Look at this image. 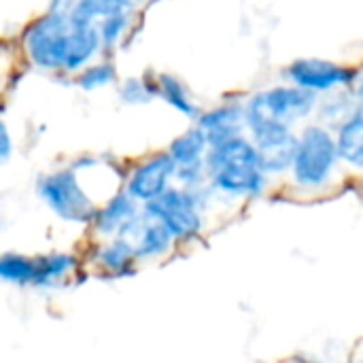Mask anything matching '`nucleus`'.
I'll return each mask as SVG.
<instances>
[{
  "label": "nucleus",
  "instance_id": "nucleus-23",
  "mask_svg": "<svg viewBox=\"0 0 363 363\" xmlns=\"http://www.w3.org/2000/svg\"><path fill=\"white\" fill-rule=\"evenodd\" d=\"M13 151H15V145H13V134L6 125L4 119H0V166L9 164L11 157H13Z\"/></svg>",
  "mask_w": 363,
  "mask_h": 363
},
{
  "label": "nucleus",
  "instance_id": "nucleus-1",
  "mask_svg": "<svg viewBox=\"0 0 363 363\" xmlns=\"http://www.w3.org/2000/svg\"><path fill=\"white\" fill-rule=\"evenodd\" d=\"M23 51L38 70L77 74L102 53V43L96 23L70 11L47 9L26 28Z\"/></svg>",
  "mask_w": 363,
  "mask_h": 363
},
{
  "label": "nucleus",
  "instance_id": "nucleus-4",
  "mask_svg": "<svg viewBox=\"0 0 363 363\" xmlns=\"http://www.w3.org/2000/svg\"><path fill=\"white\" fill-rule=\"evenodd\" d=\"M213 200L215 194L206 185L200 189L172 185L155 200L143 204V211L157 219L172 234L179 249H183L202 238L206 230V213Z\"/></svg>",
  "mask_w": 363,
  "mask_h": 363
},
{
  "label": "nucleus",
  "instance_id": "nucleus-7",
  "mask_svg": "<svg viewBox=\"0 0 363 363\" xmlns=\"http://www.w3.org/2000/svg\"><path fill=\"white\" fill-rule=\"evenodd\" d=\"M83 255V266L89 277L100 281H128L143 268L136 259L132 245L125 238H89Z\"/></svg>",
  "mask_w": 363,
  "mask_h": 363
},
{
  "label": "nucleus",
  "instance_id": "nucleus-18",
  "mask_svg": "<svg viewBox=\"0 0 363 363\" xmlns=\"http://www.w3.org/2000/svg\"><path fill=\"white\" fill-rule=\"evenodd\" d=\"M0 285L36 289V257L21 251H0Z\"/></svg>",
  "mask_w": 363,
  "mask_h": 363
},
{
  "label": "nucleus",
  "instance_id": "nucleus-22",
  "mask_svg": "<svg viewBox=\"0 0 363 363\" xmlns=\"http://www.w3.org/2000/svg\"><path fill=\"white\" fill-rule=\"evenodd\" d=\"M117 98L128 106H145L155 100L153 79L147 81L143 77H128L117 83Z\"/></svg>",
  "mask_w": 363,
  "mask_h": 363
},
{
  "label": "nucleus",
  "instance_id": "nucleus-2",
  "mask_svg": "<svg viewBox=\"0 0 363 363\" xmlns=\"http://www.w3.org/2000/svg\"><path fill=\"white\" fill-rule=\"evenodd\" d=\"M204 170L206 187L215 194V198L225 200L259 198L268 189L270 181L249 134L211 145L204 160Z\"/></svg>",
  "mask_w": 363,
  "mask_h": 363
},
{
  "label": "nucleus",
  "instance_id": "nucleus-26",
  "mask_svg": "<svg viewBox=\"0 0 363 363\" xmlns=\"http://www.w3.org/2000/svg\"><path fill=\"white\" fill-rule=\"evenodd\" d=\"M353 91H355V98H357V102H359V108H363V72L362 74H357V81H355V85H353Z\"/></svg>",
  "mask_w": 363,
  "mask_h": 363
},
{
  "label": "nucleus",
  "instance_id": "nucleus-11",
  "mask_svg": "<svg viewBox=\"0 0 363 363\" xmlns=\"http://www.w3.org/2000/svg\"><path fill=\"white\" fill-rule=\"evenodd\" d=\"M119 238H125L132 245L140 266L162 264L179 251V245L172 234L145 211H140L130 221V225L121 232Z\"/></svg>",
  "mask_w": 363,
  "mask_h": 363
},
{
  "label": "nucleus",
  "instance_id": "nucleus-28",
  "mask_svg": "<svg viewBox=\"0 0 363 363\" xmlns=\"http://www.w3.org/2000/svg\"><path fill=\"white\" fill-rule=\"evenodd\" d=\"M0 55H2V45H0Z\"/></svg>",
  "mask_w": 363,
  "mask_h": 363
},
{
  "label": "nucleus",
  "instance_id": "nucleus-17",
  "mask_svg": "<svg viewBox=\"0 0 363 363\" xmlns=\"http://www.w3.org/2000/svg\"><path fill=\"white\" fill-rule=\"evenodd\" d=\"M153 87H155V98H160L172 111L183 115L185 119H191V121L198 119L202 108L198 106L196 98L191 96L189 87L183 79H179L177 74H170V72H160L153 77Z\"/></svg>",
  "mask_w": 363,
  "mask_h": 363
},
{
  "label": "nucleus",
  "instance_id": "nucleus-24",
  "mask_svg": "<svg viewBox=\"0 0 363 363\" xmlns=\"http://www.w3.org/2000/svg\"><path fill=\"white\" fill-rule=\"evenodd\" d=\"M279 363H323V362H319L317 357L306 355V353H294V355H289V357L281 359Z\"/></svg>",
  "mask_w": 363,
  "mask_h": 363
},
{
  "label": "nucleus",
  "instance_id": "nucleus-13",
  "mask_svg": "<svg viewBox=\"0 0 363 363\" xmlns=\"http://www.w3.org/2000/svg\"><path fill=\"white\" fill-rule=\"evenodd\" d=\"M257 149L262 168L268 177H279L287 174L294 162L296 153V143H298V132L291 128H274L266 130L259 134L249 136Z\"/></svg>",
  "mask_w": 363,
  "mask_h": 363
},
{
  "label": "nucleus",
  "instance_id": "nucleus-3",
  "mask_svg": "<svg viewBox=\"0 0 363 363\" xmlns=\"http://www.w3.org/2000/svg\"><path fill=\"white\" fill-rule=\"evenodd\" d=\"M317 94L306 91L294 83H279L257 89L245 100L247 134H259L274 128H291L304 123L315 115Z\"/></svg>",
  "mask_w": 363,
  "mask_h": 363
},
{
  "label": "nucleus",
  "instance_id": "nucleus-15",
  "mask_svg": "<svg viewBox=\"0 0 363 363\" xmlns=\"http://www.w3.org/2000/svg\"><path fill=\"white\" fill-rule=\"evenodd\" d=\"M194 125H198V130L206 136L208 145H217L234 136H242L247 134L245 100H228L213 108L200 111Z\"/></svg>",
  "mask_w": 363,
  "mask_h": 363
},
{
  "label": "nucleus",
  "instance_id": "nucleus-6",
  "mask_svg": "<svg viewBox=\"0 0 363 363\" xmlns=\"http://www.w3.org/2000/svg\"><path fill=\"white\" fill-rule=\"evenodd\" d=\"M34 191L43 206L62 223L89 228L98 202L89 196L79 174L70 166H60L43 172L34 183Z\"/></svg>",
  "mask_w": 363,
  "mask_h": 363
},
{
  "label": "nucleus",
  "instance_id": "nucleus-16",
  "mask_svg": "<svg viewBox=\"0 0 363 363\" xmlns=\"http://www.w3.org/2000/svg\"><path fill=\"white\" fill-rule=\"evenodd\" d=\"M359 108V102L355 98L353 87L334 89L328 94L317 96V108H315V121L336 132L355 111Z\"/></svg>",
  "mask_w": 363,
  "mask_h": 363
},
{
  "label": "nucleus",
  "instance_id": "nucleus-12",
  "mask_svg": "<svg viewBox=\"0 0 363 363\" xmlns=\"http://www.w3.org/2000/svg\"><path fill=\"white\" fill-rule=\"evenodd\" d=\"M36 257V289L43 294H53L81 285L83 277L91 279L83 266V255L72 249H49L34 253Z\"/></svg>",
  "mask_w": 363,
  "mask_h": 363
},
{
  "label": "nucleus",
  "instance_id": "nucleus-27",
  "mask_svg": "<svg viewBox=\"0 0 363 363\" xmlns=\"http://www.w3.org/2000/svg\"><path fill=\"white\" fill-rule=\"evenodd\" d=\"M104 4H111V6H123V9H134L136 0H100Z\"/></svg>",
  "mask_w": 363,
  "mask_h": 363
},
{
  "label": "nucleus",
  "instance_id": "nucleus-19",
  "mask_svg": "<svg viewBox=\"0 0 363 363\" xmlns=\"http://www.w3.org/2000/svg\"><path fill=\"white\" fill-rule=\"evenodd\" d=\"M336 147L340 164L363 172V108H357L336 132Z\"/></svg>",
  "mask_w": 363,
  "mask_h": 363
},
{
  "label": "nucleus",
  "instance_id": "nucleus-21",
  "mask_svg": "<svg viewBox=\"0 0 363 363\" xmlns=\"http://www.w3.org/2000/svg\"><path fill=\"white\" fill-rule=\"evenodd\" d=\"M117 81V70L113 66V62L100 60V62H91L85 68H81L74 74V85L81 91H98L104 87H111Z\"/></svg>",
  "mask_w": 363,
  "mask_h": 363
},
{
  "label": "nucleus",
  "instance_id": "nucleus-25",
  "mask_svg": "<svg viewBox=\"0 0 363 363\" xmlns=\"http://www.w3.org/2000/svg\"><path fill=\"white\" fill-rule=\"evenodd\" d=\"M72 4H74V0H51L49 9L51 11H70Z\"/></svg>",
  "mask_w": 363,
  "mask_h": 363
},
{
  "label": "nucleus",
  "instance_id": "nucleus-5",
  "mask_svg": "<svg viewBox=\"0 0 363 363\" xmlns=\"http://www.w3.org/2000/svg\"><path fill=\"white\" fill-rule=\"evenodd\" d=\"M340 166V155L336 147V136L330 128L311 121L298 132L296 153L289 168L294 183L302 189H323L336 174Z\"/></svg>",
  "mask_w": 363,
  "mask_h": 363
},
{
  "label": "nucleus",
  "instance_id": "nucleus-8",
  "mask_svg": "<svg viewBox=\"0 0 363 363\" xmlns=\"http://www.w3.org/2000/svg\"><path fill=\"white\" fill-rule=\"evenodd\" d=\"M283 72L289 83L317 96L342 87H353L359 74L357 68L325 57H298L289 62Z\"/></svg>",
  "mask_w": 363,
  "mask_h": 363
},
{
  "label": "nucleus",
  "instance_id": "nucleus-20",
  "mask_svg": "<svg viewBox=\"0 0 363 363\" xmlns=\"http://www.w3.org/2000/svg\"><path fill=\"white\" fill-rule=\"evenodd\" d=\"M132 11L134 9H123V6H113L111 11H106L98 23V36L102 43V49H113L121 43V38L128 34L130 23H132Z\"/></svg>",
  "mask_w": 363,
  "mask_h": 363
},
{
  "label": "nucleus",
  "instance_id": "nucleus-9",
  "mask_svg": "<svg viewBox=\"0 0 363 363\" xmlns=\"http://www.w3.org/2000/svg\"><path fill=\"white\" fill-rule=\"evenodd\" d=\"M174 172L177 168L168 151H155L125 170L121 189L143 206L174 185Z\"/></svg>",
  "mask_w": 363,
  "mask_h": 363
},
{
  "label": "nucleus",
  "instance_id": "nucleus-10",
  "mask_svg": "<svg viewBox=\"0 0 363 363\" xmlns=\"http://www.w3.org/2000/svg\"><path fill=\"white\" fill-rule=\"evenodd\" d=\"M208 140L198 130V125L187 128L179 136L170 140L166 147L168 155L174 162V185L187 187V189H200L206 185V170L204 160L208 153Z\"/></svg>",
  "mask_w": 363,
  "mask_h": 363
},
{
  "label": "nucleus",
  "instance_id": "nucleus-14",
  "mask_svg": "<svg viewBox=\"0 0 363 363\" xmlns=\"http://www.w3.org/2000/svg\"><path fill=\"white\" fill-rule=\"evenodd\" d=\"M143 211V206L128 196L123 189L115 191L102 200L96 208V215L89 223V238H115L130 225V221Z\"/></svg>",
  "mask_w": 363,
  "mask_h": 363
}]
</instances>
